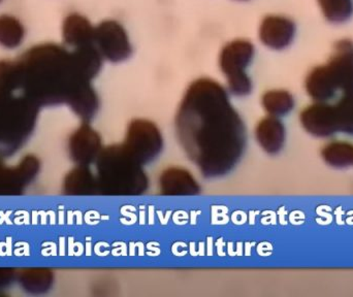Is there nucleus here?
Returning a JSON list of instances; mask_svg holds the SVG:
<instances>
[{"label":"nucleus","instance_id":"nucleus-2","mask_svg":"<svg viewBox=\"0 0 353 297\" xmlns=\"http://www.w3.org/2000/svg\"><path fill=\"white\" fill-rule=\"evenodd\" d=\"M10 88L39 107L70 105L91 81L79 65L74 52L57 45L33 48L10 61Z\"/></svg>","mask_w":353,"mask_h":297},{"label":"nucleus","instance_id":"nucleus-14","mask_svg":"<svg viewBox=\"0 0 353 297\" xmlns=\"http://www.w3.org/2000/svg\"><path fill=\"white\" fill-rule=\"evenodd\" d=\"M255 136L263 151L274 155L279 153L285 144V126L279 118L269 116L259 122Z\"/></svg>","mask_w":353,"mask_h":297},{"label":"nucleus","instance_id":"nucleus-23","mask_svg":"<svg viewBox=\"0 0 353 297\" xmlns=\"http://www.w3.org/2000/svg\"><path fill=\"white\" fill-rule=\"evenodd\" d=\"M17 273L16 269L0 267V290L10 287L12 282L17 281Z\"/></svg>","mask_w":353,"mask_h":297},{"label":"nucleus","instance_id":"nucleus-18","mask_svg":"<svg viewBox=\"0 0 353 297\" xmlns=\"http://www.w3.org/2000/svg\"><path fill=\"white\" fill-rule=\"evenodd\" d=\"M321 156L325 163L332 167H350L353 165V145L341 141H334L323 147Z\"/></svg>","mask_w":353,"mask_h":297},{"label":"nucleus","instance_id":"nucleus-11","mask_svg":"<svg viewBox=\"0 0 353 297\" xmlns=\"http://www.w3.org/2000/svg\"><path fill=\"white\" fill-rule=\"evenodd\" d=\"M300 120L304 130L316 138H331L339 132L335 107L327 103L315 101L303 110Z\"/></svg>","mask_w":353,"mask_h":297},{"label":"nucleus","instance_id":"nucleus-9","mask_svg":"<svg viewBox=\"0 0 353 297\" xmlns=\"http://www.w3.org/2000/svg\"><path fill=\"white\" fill-rule=\"evenodd\" d=\"M327 78L338 92L353 90V43L338 41L330 61L323 65Z\"/></svg>","mask_w":353,"mask_h":297},{"label":"nucleus","instance_id":"nucleus-17","mask_svg":"<svg viewBox=\"0 0 353 297\" xmlns=\"http://www.w3.org/2000/svg\"><path fill=\"white\" fill-rule=\"evenodd\" d=\"M54 273L45 267L21 269L17 273V281L27 294H43L51 289L54 284Z\"/></svg>","mask_w":353,"mask_h":297},{"label":"nucleus","instance_id":"nucleus-12","mask_svg":"<svg viewBox=\"0 0 353 297\" xmlns=\"http://www.w3.org/2000/svg\"><path fill=\"white\" fill-rule=\"evenodd\" d=\"M296 24L285 17L269 16L263 19L259 37L263 45L273 50H283L294 41Z\"/></svg>","mask_w":353,"mask_h":297},{"label":"nucleus","instance_id":"nucleus-16","mask_svg":"<svg viewBox=\"0 0 353 297\" xmlns=\"http://www.w3.org/2000/svg\"><path fill=\"white\" fill-rule=\"evenodd\" d=\"M94 29L88 19L79 14H70L63 23V39L72 47L94 45Z\"/></svg>","mask_w":353,"mask_h":297},{"label":"nucleus","instance_id":"nucleus-24","mask_svg":"<svg viewBox=\"0 0 353 297\" xmlns=\"http://www.w3.org/2000/svg\"><path fill=\"white\" fill-rule=\"evenodd\" d=\"M0 1H1V0H0Z\"/></svg>","mask_w":353,"mask_h":297},{"label":"nucleus","instance_id":"nucleus-20","mask_svg":"<svg viewBox=\"0 0 353 297\" xmlns=\"http://www.w3.org/2000/svg\"><path fill=\"white\" fill-rule=\"evenodd\" d=\"M319 3L329 22L340 24L352 17L353 0H319Z\"/></svg>","mask_w":353,"mask_h":297},{"label":"nucleus","instance_id":"nucleus-13","mask_svg":"<svg viewBox=\"0 0 353 297\" xmlns=\"http://www.w3.org/2000/svg\"><path fill=\"white\" fill-rule=\"evenodd\" d=\"M159 187L161 194L165 196H192L201 191L194 176L181 167L165 170L159 178Z\"/></svg>","mask_w":353,"mask_h":297},{"label":"nucleus","instance_id":"nucleus-8","mask_svg":"<svg viewBox=\"0 0 353 297\" xmlns=\"http://www.w3.org/2000/svg\"><path fill=\"white\" fill-rule=\"evenodd\" d=\"M94 45L103 58L114 63L128 59L132 54L128 32L113 20L101 22L94 29Z\"/></svg>","mask_w":353,"mask_h":297},{"label":"nucleus","instance_id":"nucleus-5","mask_svg":"<svg viewBox=\"0 0 353 297\" xmlns=\"http://www.w3.org/2000/svg\"><path fill=\"white\" fill-rule=\"evenodd\" d=\"M254 56V45L248 41H232L222 49L219 64L228 78V89L236 96H246L252 91V82L246 68Z\"/></svg>","mask_w":353,"mask_h":297},{"label":"nucleus","instance_id":"nucleus-21","mask_svg":"<svg viewBox=\"0 0 353 297\" xmlns=\"http://www.w3.org/2000/svg\"><path fill=\"white\" fill-rule=\"evenodd\" d=\"M334 107L337 115L339 132L353 136V90L342 92L341 97Z\"/></svg>","mask_w":353,"mask_h":297},{"label":"nucleus","instance_id":"nucleus-15","mask_svg":"<svg viewBox=\"0 0 353 297\" xmlns=\"http://www.w3.org/2000/svg\"><path fill=\"white\" fill-rule=\"evenodd\" d=\"M62 190L70 196L99 195L97 174L89 166L77 165L64 178Z\"/></svg>","mask_w":353,"mask_h":297},{"label":"nucleus","instance_id":"nucleus-6","mask_svg":"<svg viewBox=\"0 0 353 297\" xmlns=\"http://www.w3.org/2000/svg\"><path fill=\"white\" fill-rule=\"evenodd\" d=\"M122 145L132 157L145 165L153 161L163 151V134L153 122L134 120L128 126L125 141Z\"/></svg>","mask_w":353,"mask_h":297},{"label":"nucleus","instance_id":"nucleus-22","mask_svg":"<svg viewBox=\"0 0 353 297\" xmlns=\"http://www.w3.org/2000/svg\"><path fill=\"white\" fill-rule=\"evenodd\" d=\"M24 37V29L17 19L10 16L0 17V45L12 49L18 47Z\"/></svg>","mask_w":353,"mask_h":297},{"label":"nucleus","instance_id":"nucleus-19","mask_svg":"<svg viewBox=\"0 0 353 297\" xmlns=\"http://www.w3.org/2000/svg\"><path fill=\"white\" fill-rule=\"evenodd\" d=\"M294 99L288 91L273 90L263 96V107L270 116L283 117L294 109Z\"/></svg>","mask_w":353,"mask_h":297},{"label":"nucleus","instance_id":"nucleus-7","mask_svg":"<svg viewBox=\"0 0 353 297\" xmlns=\"http://www.w3.org/2000/svg\"><path fill=\"white\" fill-rule=\"evenodd\" d=\"M41 160L25 156L17 165L10 166L0 157V197L20 196L41 172Z\"/></svg>","mask_w":353,"mask_h":297},{"label":"nucleus","instance_id":"nucleus-3","mask_svg":"<svg viewBox=\"0 0 353 297\" xmlns=\"http://www.w3.org/2000/svg\"><path fill=\"white\" fill-rule=\"evenodd\" d=\"M95 165L99 195L138 196L148 189L144 165L132 157L122 144L103 148Z\"/></svg>","mask_w":353,"mask_h":297},{"label":"nucleus","instance_id":"nucleus-1","mask_svg":"<svg viewBox=\"0 0 353 297\" xmlns=\"http://www.w3.org/2000/svg\"><path fill=\"white\" fill-rule=\"evenodd\" d=\"M179 142L205 178L232 172L246 148V128L225 89L199 79L187 89L176 117Z\"/></svg>","mask_w":353,"mask_h":297},{"label":"nucleus","instance_id":"nucleus-4","mask_svg":"<svg viewBox=\"0 0 353 297\" xmlns=\"http://www.w3.org/2000/svg\"><path fill=\"white\" fill-rule=\"evenodd\" d=\"M39 109L18 91L0 88V157L14 155L28 141Z\"/></svg>","mask_w":353,"mask_h":297},{"label":"nucleus","instance_id":"nucleus-10","mask_svg":"<svg viewBox=\"0 0 353 297\" xmlns=\"http://www.w3.org/2000/svg\"><path fill=\"white\" fill-rule=\"evenodd\" d=\"M103 141L89 122H83L68 140V153L77 165L90 166L103 151Z\"/></svg>","mask_w":353,"mask_h":297}]
</instances>
